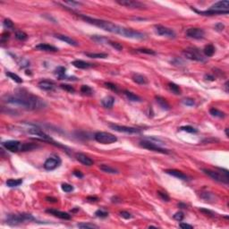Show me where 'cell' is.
Segmentation results:
<instances>
[{"label": "cell", "instance_id": "cell-54", "mask_svg": "<svg viewBox=\"0 0 229 229\" xmlns=\"http://www.w3.org/2000/svg\"><path fill=\"white\" fill-rule=\"evenodd\" d=\"M9 37H10L9 32H5V33H3V34H2V36H1V41H2V42L6 41V40L9 39Z\"/></svg>", "mask_w": 229, "mask_h": 229}, {"label": "cell", "instance_id": "cell-30", "mask_svg": "<svg viewBox=\"0 0 229 229\" xmlns=\"http://www.w3.org/2000/svg\"><path fill=\"white\" fill-rule=\"evenodd\" d=\"M203 52H204L206 57H212L214 55V53H215V47H214L213 45L210 44V45L205 47L204 50H203Z\"/></svg>", "mask_w": 229, "mask_h": 229}, {"label": "cell", "instance_id": "cell-49", "mask_svg": "<svg viewBox=\"0 0 229 229\" xmlns=\"http://www.w3.org/2000/svg\"><path fill=\"white\" fill-rule=\"evenodd\" d=\"M105 86H106L108 89H109V90H113V91H115V92H118V88H117V86L115 85V84L112 83H105Z\"/></svg>", "mask_w": 229, "mask_h": 229}, {"label": "cell", "instance_id": "cell-34", "mask_svg": "<svg viewBox=\"0 0 229 229\" xmlns=\"http://www.w3.org/2000/svg\"><path fill=\"white\" fill-rule=\"evenodd\" d=\"M6 75L9 78H11L13 81H14L17 83H22V80L20 76H18L17 74L14 73H10V72H6Z\"/></svg>", "mask_w": 229, "mask_h": 229}, {"label": "cell", "instance_id": "cell-40", "mask_svg": "<svg viewBox=\"0 0 229 229\" xmlns=\"http://www.w3.org/2000/svg\"><path fill=\"white\" fill-rule=\"evenodd\" d=\"M180 130L182 131H184V132H187V133H190V134H196L198 131L197 129H195L194 127L191 126V125H186V126H182Z\"/></svg>", "mask_w": 229, "mask_h": 229}, {"label": "cell", "instance_id": "cell-12", "mask_svg": "<svg viewBox=\"0 0 229 229\" xmlns=\"http://www.w3.org/2000/svg\"><path fill=\"white\" fill-rule=\"evenodd\" d=\"M155 31L160 36H164L167 38H175V32L172 29L165 27L163 25H156Z\"/></svg>", "mask_w": 229, "mask_h": 229}, {"label": "cell", "instance_id": "cell-33", "mask_svg": "<svg viewBox=\"0 0 229 229\" xmlns=\"http://www.w3.org/2000/svg\"><path fill=\"white\" fill-rule=\"evenodd\" d=\"M88 57L90 58H107L108 54L106 53H84Z\"/></svg>", "mask_w": 229, "mask_h": 229}, {"label": "cell", "instance_id": "cell-29", "mask_svg": "<svg viewBox=\"0 0 229 229\" xmlns=\"http://www.w3.org/2000/svg\"><path fill=\"white\" fill-rule=\"evenodd\" d=\"M22 184V179H21V178H19V179H8L6 181V185L10 188L17 187Z\"/></svg>", "mask_w": 229, "mask_h": 229}, {"label": "cell", "instance_id": "cell-9", "mask_svg": "<svg viewBox=\"0 0 229 229\" xmlns=\"http://www.w3.org/2000/svg\"><path fill=\"white\" fill-rule=\"evenodd\" d=\"M61 164V159L57 156L49 157L44 163V168L47 171H51L57 168Z\"/></svg>", "mask_w": 229, "mask_h": 229}, {"label": "cell", "instance_id": "cell-32", "mask_svg": "<svg viewBox=\"0 0 229 229\" xmlns=\"http://www.w3.org/2000/svg\"><path fill=\"white\" fill-rule=\"evenodd\" d=\"M168 88H169V90H170L173 93H174V94H176V95H180V94H181V89H180V87L178 86V85H176L175 83H168Z\"/></svg>", "mask_w": 229, "mask_h": 229}, {"label": "cell", "instance_id": "cell-48", "mask_svg": "<svg viewBox=\"0 0 229 229\" xmlns=\"http://www.w3.org/2000/svg\"><path fill=\"white\" fill-rule=\"evenodd\" d=\"M174 219H175L176 221H179V222H181L183 219H184V214L182 212V211H178V212H176L174 215Z\"/></svg>", "mask_w": 229, "mask_h": 229}, {"label": "cell", "instance_id": "cell-11", "mask_svg": "<svg viewBox=\"0 0 229 229\" xmlns=\"http://www.w3.org/2000/svg\"><path fill=\"white\" fill-rule=\"evenodd\" d=\"M210 9L223 13L224 14H227L229 13V2L227 1V0L218 1L216 4H214L213 6H211V7Z\"/></svg>", "mask_w": 229, "mask_h": 229}, {"label": "cell", "instance_id": "cell-31", "mask_svg": "<svg viewBox=\"0 0 229 229\" xmlns=\"http://www.w3.org/2000/svg\"><path fill=\"white\" fill-rule=\"evenodd\" d=\"M210 113L211 116H213L215 117H218V118H224L225 116V114L224 112H222V111H220L217 108H210Z\"/></svg>", "mask_w": 229, "mask_h": 229}, {"label": "cell", "instance_id": "cell-47", "mask_svg": "<svg viewBox=\"0 0 229 229\" xmlns=\"http://www.w3.org/2000/svg\"><path fill=\"white\" fill-rule=\"evenodd\" d=\"M158 195H159V198H160L162 200H164V201H169V200H170L168 194H167V192H160V191H159V192H158Z\"/></svg>", "mask_w": 229, "mask_h": 229}, {"label": "cell", "instance_id": "cell-51", "mask_svg": "<svg viewBox=\"0 0 229 229\" xmlns=\"http://www.w3.org/2000/svg\"><path fill=\"white\" fill-rule=\"evenodd\" d=\"M183 103L185 105V106H188V107H192L195 104L194 100L192 98H184L183 100Z\"/></svg>", "mask_w": 229, "mask_h": 229}, {"label": "cell", "instance_id": "cell-37", "mask_svg": "<svg viewBox=\"0 0 229 229\" xmlns=\"http://www.w3.org/2000/svg\"><path fill=\"white\" fill-rule=\"evenodd\" d=\"M37 148V145H34L32 143H22V149L21 151H27L32 150L33 149Z\"/></svg>", "mask_w": 229, "mask_h": 229}, {"label": "cell", "instance_id": "cell-25", "mask_svg": "<svg viewBox=\"0 0 229 229\" xmlns=\"http://www.w3.org/2000/svg\"><path fill=\"white\" fill-rule=\"evenodd\" d=\"M133 81L138 84H141V85H144V84H147L148 83V80L147 78L145 77L144 75L142 74H140V73H134L133 75Z\"/></svg>", "mask_w": 229, "mask_h": 229}, {"label": "cell", "instance_id": "cell-1", "mask_svg": "<svg viewBox=\"0 0 229 229\" xmlns=\"http://www.w3.org/2000/svg\"><path fill=\"white\" fill-rule=\"evenodd\" d=\"M80 17L85 21L86 22L92 24L94 26H97L100 29H102L106 32H111V33H115V34H118L121 35L123 37L125 38H129V39H146V35L142 32L132 30L130 28H124L123 26H120V25L115 24L111 22L108 21H105V20H100V19H96V18H92L87 15H83L80 14Z\"/></svg>", "mask_w": 229, "mask_h": 229}, {"label": "cell", "instance_id": "cell-14", "mask_svg": "<svg viewBox=\"0 0 229 229\" xmlns=\"http://www.w3.org/2000/svg\"><path fill=\"white\" fill-rule=\"evenodd\" d=\"M3 146L11 152H17L21 151L22 143L18 141H7L3 142Z\"/></svg>", "mask_w": 229, "mask_h": 229}, {"label": "cell", "instance_id": "cell-57", "mask_svg": "<svg viewBox=\"0 0 229 229\" xmlns=\"http://www.w3.org/2000/svg\"><path fill=\"white\" fill-rule=\"evenodd\" d=\"M46 200L48 201V202H53V203L57 202V199L53 198V197H47V198H46Z\"/></svg>", "mask_w": 229, "mask_h": 229}, {"label": "cell", "instance_id": "cell-53", "mask_svg": "<svg viewBox=\"0 0 229 229\" xmlns=\"http://www.w3.org/2000/svg\"><path fill=\"white\" fill-rule=\"evenodd\" d=\"M215 29H216L217 31H219V32H221V31H223V30L225 29V25H224L223 23H221V22H219V23H217V24L215 25Z\"/></svg>", "mask_w": 229, "mask_h": 229}, {"label": "cell", "instance_id": "cell-17", "mask_svg": "<svg viewBox=\"0 0 229 229\" xmlns=\"http://www.w3.org/2000/svg\"><path fill=\"white\" fill-rule=\"evenodd\" d=\"M75 158L79 162H81L83 165L87 166V167H90V166H92L94 164L93 160L90 158H89L88 156H86L85 154H83V153H76L75 154Z\"/></svg>", "mask_w": 229, "mask_h": 229}, {"label": "cell", "instance_id": "cell-58", "mask_svg": "<svg viewBox=\"0 0 229 229\" xmlns=\"http://www.w3.org/2000/svg\"><path fill=\"white\" fill-rule=\"evenodd\" d=\"M65 4L70 5V6H80V5H81L80 2H74V1H66Z\"/></svg>", "mask_w": 229, "mask_h": 229}, {"label": "cell", "instance_id": "cell-36", "mask_svg": "<svg viewBox=\"0 0 229 229\" xmlns=\"http://www.w3.org/2000/svg\"><path fill=\"white\" fill-rule=\"evenodd\" d=\"M91 39L94 40V41H96L97 43H105V42H108V40L109 39H108L107 38H105V37H102V36H98V35H93L92 37H91Z\"/></svg>", "mask_w": 229, "mask_h": 229}, {"label": "cell", "instance_id": "cell-38", "mask_svg": "<svg viewBox=\"0 0 229 229\" xmlns=\"http://www.w3.org/2000/svg\"><path fill=\"white\" fill-rule=\"evenodd\" d=\"M15 38H16L18 40L24 41V40L27 39L28 36H27V34L25 33V32H22V31H19V32H15Z\"/></svg>", "mask_w": 229, "mask_h": 229}, {"label": "cell", "instance_id": "cell-42", "mask_svg": "<svg viewBox=\"0 0 229 229\" xmlns=\"http://www.w3.org/2000/svg\"><path fill=\"white\" fill-rule=\"evenodd\" d=\"M108 44H109L112 47H114L115 49L118 50V51H121V50L123 49V46L120 43H118V42H114V41L108 40Z\"/></svg>", "mask_w": 229, "mask_h": 229}, {"label": "cell", "instance_id": "cell-22", "mask_svg": "<svg viewBox=\"0 0 229 229\" xmlns=\"http://www.w3.org/2000/svg\"><path fill=\"white\" fill-rule=\"evenodd\" d=\"M115 103V98L112 96H107L101 100V104L106 108H111L114 106Z\"/></svg>", "mask_w": 229, "mask_h": 229}, {"label": "cell", "instance_id": "cell-6", "mask_svg": "<svg viewBox=\"0 0 229 229\" xmlns=\"http://www.w3.org/2000/svg\"><path fill=\"white\" fill-rule=\"evenodd\" d=\"M183 54L186 58H188L190 60H194L197 62H204L205 61V57H203L201 53L199 51V49H197L195 47H189V48L184 50Z\"/></svg>", "mask_w": 229, "mask_h": 229}, {"label": "cell", "instance_id": "cell-46", "mask_svg": "<svg viewBox=\"0 0 229 229\" xmlns=\"http://www.w3.org/2000/svg\"><path fill=\"white\" fill-rule=\"evenodd\" d=\"M61 188H62V190H63L65 192H67V193L73 191V186L71 185V184H63L62 186H61Z\"/></svg>", "mask_w": 229, "mask_h": 229}, {"label": "cell", "instance_id": "cell-23", "mask_svg": "<svg viewBox=\"0 0 229 229\" xmlns=\"http://www.w3.org/2000/svg\"><path fill=\"white\" fill-rule=\"evenodd\" d=\"M72 65L76 67V68H79V69H88L90 67L92 66L91 64L90 63H87L85 61H83V60H74L73 61Z\"/></svg>", "mask_w": 229, "mask_h": 229}, {"label": "cell", "instance_id": "cell-39", "mask_svg": "<svg viewBox=\"0 0 229 229\" xmlns=\"http://www.w3.org/2000/svg\"><path fill=\"white\" fill-rule=\"evenodd\" d=\"M136 51L141 54H147V55H156V52L152 49H149V48H138L136 49Z\"/></svg>", "mask_w": 229, "mask_h": 229}, {"label": "cell", "instance_id": "cell-15", "mask_svg": "<svg viewBox=\"0 0 229 229\" xmlns=\"http://www.w3.org/2000/svg\"><path fill=\"white\" fill-rule=\"evenodd\" d=\"M29 134H34L36 136H39L41 138V141H51V138H50L47 134H46L43 131H41L39 128H37V127H32V128H29L27 131Z\"/></svg>", "mask_w": 229, "mask_h": 229}, {"label": "cell", "instance_id": "cell-35", "mask_svg": "<svg viewBox=\"0 0 229 229\" xmlns=\"http://www.w3.org/2000/svg\"><path fill=\"white\" fill-rule=\"evenodd\" d=\"M81 92L84 95H87V96H91L93 94L92 89L88 85H83L81 87Z\"/></svg>", "mask_w": 229, "mask_h": 229}, {"label": "cell", "instance_id": "cell-20", "mask_svg": "<svg viewBox=\"0 0 229 229\" xmlns=\"http://www.w3.org/2000/svg\"><path fill=\"white\" fill-rule=\"evenodd\" d=\"M55 37H56L57 39H60V40H62V41H64V42H65V43L71 45V46H73V47H77V46L79 45L78 42L76 41V40H74L73 39H72V38L68 37V36H65V35L56 34Z\"/></svg>", "mask_w": 229, "mask_h": 229}, {"label": "cell", "instance_id": "cell-59", "mask_svg": "<svg viewBox=\"0 0 229 229\" xmlns=\"http://www.w3.org/2000/svg\"><path fill=\"white\" fill-rule=\"evenodd\" d=\"M87 200H88L89 201H97V200H98V198H97V197H92V196H90V197H88V198H87Z\"/></svg>", "mask_w": 229, "mask_h": 229}, {"label": "cell", "instance_id": "cell-56", "mask_svg": "<svg viewBox=\"0 0 229 229\" xmlns=\"http://www.w3.org/2000/svg\"><path fill=\"white\" fill-rule=\"evenodd\" d=\"M73 174H74L76 177H78V178H83V174L81 171H74V172H73Z\"/></svg>", "mask_w": 229, "mask_h": 229}, {"label": "cell", "instance_id": "cell-27", "mask_svg": "<svg viewBox=\"0 0 229 229\" xmlns=\"http://www.w3.org/2000/svg\"><path fill=\"white\" fill-rule=\"evenodd\" d=\"M99 168H100L101 171H103V172H105V173H108V174H118V173H119L118 170L115 169L114 167H110V166H108V165H105V164L100 165V166H99Z\"/></svg>", "mask_w": 229, "mask_h": 229}, {"label": "cell", "instance_id": "cell-43", "mask_svg": "<svg viewBox=\"0 0 229 229\" xmlns=\"http://www.w3.org/2000/svg\"><path fill=\"white\" fill-rule=\"evenodd\" d=\"M4 26L6 29H9V30H14V23L10 19H5L4 21Z\"/></svg>", "mask_w": 229, "mask_h": 229}, {"label": "cell", "instance_id": "cell-3", "mask_svg": "<svg viewBox=\"0 0 229 229\" xmlns=\"http://www.w3.org/2000/svg\"><path fill=\"white\" fill-rule=\"evenodd\" d=\"M35 218L27 213H21V214H10L6 218V223L12 225H16L23 222H31L35 221Z\"/></svg>", "mask_w": 229, "mask_h": 229}, {"label": "cell", "instance_id": "cell-18", "mask_svg": "<svg viewBox=\"0 0 229 229\" xmlns=\"http://www.w3.org/2000/svg\"><path fill=\"white\" fill-rule=\"evenodd\" d=\"M166 173L174 176V177H176L178 178V179L180 180H184V181H186L188 180V176L184 174L183 172L179 171V170H175V169H169V170H166Z\"/></svg>", "mask_w": 229, "mask_h": 229}, {"label": "cell", "instance_id": "cell-16", "mask_svg": "<svg viewBox=\"0 0 229 229\" xmlns=\"http://www.w3.org/2000/svg\"><path fill=\"white\" fill-rule=\"evenodd\" d=\"M46 212H47V213H49L50 215H53L54 217H57V218H61V219H65V220H69V219H71V215H69V214L66 213V212H63V211H60V210H55V209L47 210Z\"/></svg>", "mask_w": 229, "mask_h": 229}, {"label": "cell", "instance_id": "cell-4", "mask_svg": "<svg viewBox=\"0 0 229 229\" xmlns=\"http://www.w3.org/2000/svg\"><path fill=\"white\" fill-rule=\"evenodd\" d=\"M202 171L204 172L207 175H209L210 178H212L213 180L219 182V183H224V184H228L229 183V177H228V171L225 169H221L222 173L218 172V171H212L209 169H202Z\"/></svg>", "mask_w": 229, "mask_h": 229}, {"label": "cell", "instance_id": "cell-10", "mask_svg": "<svg viewBox=\"0 0 229 229\" xmlns=\"http://www.w3.org/2000/svg\"><path fill=\"white\" fill-rule=\"evenodd\" d=\"M116 3L125 7L134 8V9H142L145 7V5L143 3L135 1V0H116Z\"/></svg>", "mask_w": 229, "mask_h": 229}, {"label": "cell", "instance_id": "cell-44", "mask_svg": "<svg viewBox=\"0 0 229 229\" xmlns=\"http://www.w3.org/2000/svg\"><path fill=\"white\" fill-rule=\"evenodd\" d=\"M95 216L98 217V218H107L108 216V213L107 211L102 210H98L95 212Z\"/></svg>", "mask_w": 229, "mask_h": 229}, {"label": "cell", "instance_id": "cell-41", "mask_svg": "<svg viewBox=\"0 0 229 229\" xmlns=\"http://www.w3.org/2000/svg\"><path fill=\"white\" fill-rule=\"evenodd\" d=\"M77 226L78 227H80V228H86V229H88V228H98V225H94V224H90V223H81V224H78L77 225Z\"/></svg>", "mask_w": 229, "mask_h": 229}, {"label": "cell", "instance_id": "cell-5", "mask_svg": "<svg viewBox=\"0 0 229 229\" xmlns=\"http://www.w3.org/2000/svg\"><path fill=\"white\" fill-rule=\"evenodd\" d=\"M94 139L96 141L101 144H111L117 141V138L109 133L107 132H98L94 134Z\"/></svg>", "mask_w": 229, "mask_h": 229}, {"label": "cell", "instance_id": "cell-28", "mask_svg": "<svg viewBox=\"0 0 229 229\" xmlns=\"http://www.w3.org/2000/svg\"><path fill=\"white\" fill-rule=\"evenodd\" d=\"M65 71H66V69L64 66H58L55 70V73L57 75V77L59 78V80H65V78H66Z\"/></svg>", "mask_w": 229, "mask_h": 229}, {"label": "cell", "instance_id": "cell-62", "mask_svg": "<svg viewBox=\"0 0 229 229\" xmlns=\"http://www.w3.org/2000/svg\"><path fill=\"white\" fill-rule=\"evenodd\" d=\"M225 135L228 137V129L227 128H225Z\"/></svg>", "mask_w": 229, "mask_h": 229}, {"label": "cell", "instance_id": "cell-61", "mask_svg": "<svg viewBox=\"0 0 229 229\" xmlns=\"http://www.w3.org/2000/svg\"><path fill=\"white\" fill-rule=\"evenodd\" d=\"M178 207L181 208V209H185V208H186V205L184 204V203H179V204H178Z\"/></svg>", "mask_w": 229, "mask_h": 229}, {"label": "cell", "instance_id": "cell-55", "mask_svg": "<svg viewBox=\"0 0 229 229\" xmlns=\"http://www.w3.org/2000/svg\"><path fill=\"white\" fill-rule=\"evenodd\" d=\"M179 226H180L181 228H192V227H193L192 225H189V224H186V223H181V224L179 225Z\"/></svg>", "mask_w": 229, "mask_h": 229}, {"label": "cell", "instance_id": "cell-50", "mask_svg": "<svg viewBox=\"0 0 229 229\" xmlns=\"http://www.w3.org/2000/svg\"><path fill=\"white\" fill-rule=\"evenodd\" d=\"M200 212H202V213H204L205 215H207V216H209V217H212V218L216 217V214H215L214 212H212L211 210H207V209H203V208H201V209H200Z\"/></svg>", "mask_w": 229, "mask_h": 229}, {"label": "cell", "instance_id": "cell-2", "mask_svg": "<svg viewBox=\"0 0 229 229\" xmlns=\"http://www.w3.org/2000/svg\"><path fill=\"white\" fill-rule=\"evenodd\" d=\"M3 98L6 103L21 107L27 110H39L45 108L47 106L43 99L29 92H18L14 95H6Z\"/></svg>", "mask_w": 229, "mask_h": 229}, {"label": "cell", "instance_id": "cell-21", "mask_svg": "<svg viewBox=\"0 0 229 229\" xmlns=\"http://www.w3.org/2000/svg\"><path fill=\"white\" fill-rule=\"evenodd\" d=\"M35 49L40 50V51H50V52H56V51H57V50H58L54 46L48 45V44H44V43H40V44L37 45L35 47Z\"/></svg>", "mask_w": 229, "mask_h": 229}, {"label": "cell", "instance_id": "cell-26", "mask_svg": "<svg viewBox=\"0 0 229 229\" xmlns=\"http://www.w3.org/2000/svg\"><path fill=\"white\" fill-rule=\"evenodd\" d=\"M123 93L127 97V98H128L129 100H131V101H134V102H141V98L138 95H136V94H134V93H133L129 90H124Z\"/></svg>", "mask_w": 229, "mask_h": 229}, {"label": "cell", "instance_id": "cell-7", "mask_svg": "<svg viewBox=\"0 0 229 229\" xmlns=\"http://www.w3.org/2000/svg\"><path fill=\"white\" fill-rule=\"evenodd\" d=\"M140 146L141 148L147 149L149 150H152V151H156V152H159V153L162 154H169L168 149H163L160 146H159L158 144L152 142L151 141H141L140 142Z\"/></svg>", "mask_w": 229, "mask_h": 229}, {"label": "cell", "instance_id": "cell-52", "mask_svg": "<svg viewBox=\"0 0 229 229\" xmlns=\"http://www.w3.org/2000/svg\"><path fill=\"white\" fill-rule=\"evenodd\" d=\"M120 216L122 218H123L124 219H130L133 218V216L131 215V213H129L128 211H121L120 212Z\"/></svg>", "mask_w": 229, "mask_h": 229}, {"label": "cell", "instance_id": "cell-45", "mask_svg": "<svg viewBox=\"0 0 229 229\" xmlns=\"http://www.w3.org/2000/svg\"><path fill=\"white\" fill-rule=\"evenodd\" d=\"M60 88L63 89L64 90L67 91V92H70V93H73L75 91L74 88L73 86H71V85H68V84H61Z\"/></svg>", "mask_w": 229, "mask_h": 229}, {"label": "cell", "instance_id": "cell-13", "mask_svg": "<svg viewBox=\"0 0 229 229\" xmlns=\"http://www.w3.org/2000/svg\"><path fill=\"white\" fill-rule=\"evenodd\" d=\"M186 36L195 39H203L205 36V32L200 28H190L186 31Z\"/></svg>", "mask_w": 229, "mask_h": 229}, {"label": "cell", "instance_id": "cell-24", "mask_svg": "<svg viewBox=\"0 0 229 229\" xmlns=\"http://www.w3.org/2000/svg\"><path fill=\"white\" fill-rule=\"evenodd\" d=\"M155 98H156L157 103L159 104V106L162 109H164V110H169L170 109V105L168 104V102L167 101L166 98H162L160 96H157Z\"/></svg>", "mask_w": 229, "mask_h": 229}, {"label": "cell", "instance_id": "cell-8", "mask_svg": "<svg viewBox=\"0 0 229 229\" xmlns=\"http://www.w3.org/2000/svg\"><path fill=\"white\" fill-rule=\"evenodd\" d=\"M109 127L118 133H124V134H139L141 133V130L138 128H134V127H129V126H124V125H118L115 123H110Z\"/></svg>", "mask_w": 229, "mask_h": 229}, {"label": "cell", "instance_id": "cell-19", "mask_svg": "<svg viewBox=\"0 0 229 229\" xmlns=\"http://www.w3.org/2000/svg\"><path fill=\"white\" fill-rule=\"evenodd\" d=\"M39 87L43 90H53L55 89V83L51 81H48V80H42L39 83Z\"/></svg>", "mask_w": 229, "mask_h": 229}, {"label": "cell", "instance_id": "cell-60", "mask_svg": "<svg viewBox=\"0 0 229 229\" xmlns=\"http://www.w3.org/2000/svg\"><path fill=\"white\" fill-rule=\"evenodd\" d=\"M205 78H206V80H210V81H214V79H215L213 76H211V75H210V74L205 75Z\"/></svg>", "mask_w": 229, "mask_h": 229}]
</instances>
